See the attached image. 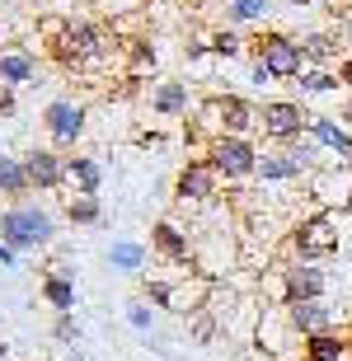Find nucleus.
Wrapping results in <instances>:
<instances>
[{"instance_id":"nucleus-19","label":"nucleus","mask_w":352,"mask_h":361,"mask_svg":"<svg viewBox=\"0 0 352 361\" xmlns=\"http://www.w3.org/2000/svg\"><path fill=\"white\" fill-rule=\"evenodd\" d=\"M28 192H33V183H28L24 155H0V197H10V202H24Z\"/></svg>"},{"instance_id":"nucleus-17","label":"nucleus","mask_w":352,"mask_h":361,"mask_svg":"<svg viewBox=\"0 0 352 361\" xmlns=\"http://www.w3.org/2000/svg\"><path fill=\"white\" fill-rule=\"evenodd\" d=\"M188 85L183 80H160L150 90V113H160V118H183L188 113Z\"/></svg>"},{"instance_id":"nucleus-28","label":"nucleus","mask_w":352,"mask_h":361,"mask_svg":"<svg viewBox=\"0 0 352 361\" xmlns=\"http://www.w3.org/2000/svg\"><path fill=\"white\" fill-rule=\"evenodd\" d=\"M286 155H291V160L301 164V174H305V169H315V164H320V146H315L310 136H296V141H291V146H282Z\"/></svg>"},{"instance_id":"nucleus-30","label":"nucleus","mask_w":352,"mask_h":361,"mask_svg":"<svg viewBox=\"0 0 352 361\" xmlns=\"http://www.w3.org/2000/svg\"><path fill=\"white\" fill-rule=\"evenodd\" d=\"M127 324H132V329H141V334H150V324H155L150 300H132V305H127Z\"/></svg>"},{"instance_id":"nucleus-32","label":"nucleus","mask_w":352,"mask_h":361,"mask_svg":"<svg viewBox=\"0 0 352 361\" xmlns=\"http://www.w3.org/2000/svg\"><path fill=\"white\" fill-rule=\"evenodd\" d=\"M132 66H136V71H146V66H155V52H150L146 42H136V52H132Z\"/></svg>"},{"instance_id":"nucleus-15","label":"nucleus","mask_w":352,"mask_h":361,"mask_svg":"<svg viewBox=\"0 0 352 361\" xmlns=\"http://www.w3.org/2000/svg\"><path fill=\"white\" fill-rule=\"evenodd\" d=\"M66 183L80 192V197H99L104 188V164L99 155H66Z\"/></svg>"},{"instance_id":"nucleus-39","label":"nucleus","mask_w":352,"mask_h":361,"mask_svg":"<svg viewBox=\"0 0 352 361\" xmlns=\"http://www.w3.org/2000/svg\"><path fill=\"white\" fill-rule=\"evenodd\" d=\"M291 5H296V10H301V5H310V0H291Z\"/></svg>"},{"instance_id":"nucleus-22","label":"nucleus","mask_w":352,"mask_h":361,"mask_svg":"<svg viewBox=\"0 0 352 361\" xmlns=\"http://www.w3.org/2000/svg\"><path fill=\"white\" fill-rule=\"evenodd\" d=\"M296 47H301V61H305V66L324 71L329 61H334V52H339V38H334V33H301Z\"/></svg>"},{"instance_id":"nucleus-1","label":"nucleus","mask_w":352,"mask_h":361,"mask_svg":"<svg viewBox=\"0 0 352 361\" xmlns=\"http://www.w3.org/2000/svg\"><path fill=\"white\" fill-rule=\"evenodd\" d=\"M56 235V221L47 207H33V202H10L0 212V244H10L14 254H38L47 249Z\"/></svg>"},{"instance_id":"nucleus-36","label":"nucleus","mask_w":352,"mask_h":361,"mask_svg":"<svg viewBox=\"0 0 352 361\" xmlns=\"http://www.w3.org/2000/svg\"><path fill=\"white\" fill-rule=\"evenodd\" d=\"M339 122H343V127H348V132H352V104L343 108V118H339Z\"/></svg>"},{"instance_id":"nucleus-37","label":"nucleus","mask_w":352,"mask_h":361,"mask_svg":"<svg viewBox=\"0 0 352 361\" xmlns=\"http://www.w3.org/2000/svg\"><path fill=\"white\" fill-rule=\"evenodd\" d=\"M61 361H90V357H85V352H75V348H71V352H66V357H61Z\"/></svg>"},{"instance_id":"nucleus-8","label":"nucleus","mask_w":352,"mask_h":361,"mask_svg":"<svg viewBox=\"0 0 352 361\" xmlns=\"http://www.w3.org/2000/svg\"><path fill=\"white\" fill-rule=\"evenodd\" d=\"M217 192H221V178H217V169H212L207 160H188L183 169H178L174 202H183V207H212Z\"/></svg>"},{"instance_id":"nucleus-31","label":"nucleus","mask_w":352,"mask_h":361,"mask_svg":"<svg viewBox=\"0 0 352 361\" xmlns=\"http://www.w3.org/2000/svg\"><path fill=\"white\" fill-rule=\"evenodd\" d=\"M52 338H56V343H75V338H80V324H75V314H56Z\"/></svg>"},{"instance_id":"nucleus-5","label":"nucleus","mask_w":352,"mask_h":361,"mask_svg":"<svg viewBox=\"0 0 352 361\" xmlns=\"http://www.w3.org/2000/svg\"><path fill=\"white\" fill-rule=\"evenodd\" d=\"M249 47H254V61L268 71L272 80H296L301 71H305V61H301V47H296V38H291V33L263 28V33H258Z\"/></svg>"},{"instance_id":"nucleus-9","label":"nucleus","mask_w":352,"mask_h":361,"mask_svg":"<svg viewBox=\"0 0 352 361\" xmlns=\"http://www.w3.org/2000/svg\"><path fill=\"white\" fill-rule=\"evenodd\" d=\"M85 113L75 99H52V104L42 108V127H47V141H52L56 150H66V146H75L85 136Z\"/></svg>"},{"instance_id":"nucleus-16","label":"nucleus","mask_w":352,"mask_h":361,"mask_svg":"<svg viewBox=\"0 0 352 361\" xmlns=\"http://www.w3.org/2000/svg\"><path fill=\"white\" fill-rule=\"evenodd\" d=\"M38 75V56L24 52V47H0V85L5 90H19Z\"/></svg>"},{"instance_id":"nucleus-24","label":"nucleus","mask_w":352,"mask_h":361,"mask_svg":"<svg viewBox=\"0 0 352 361\" xmlns=\"http://www.w3.org/2000/svg\"><path fill=\"white\" fill-rule=\"evenodd\" d=\"M109 268H118V272H141L146 268V249L136 240H113L109 244Z\"/></svg>"},{"instance_id":"nucleus-33","label":"nucleus","mask_w":352,"mask_h":361,"mask_svg":"<svg viewBox=\"0 0 352 361\" xmlns=\"http://www.w3.org/2000/svg\"><path fill=\"white\" fill-rule=\"evenodd\" d=\"M10 113H14V90L0 85V118H10Z\"/></svg>"},{"instance_id":"nucleus-11","label":"nucleus","mask_w":352,"mask_h":361,"mask_svg":"<svg viewBox=\"0 0 352 361\" xmlns=\"http://www.w3.org/2000/svg\"><path fill=\"white\" fill-rule=\"evenodd\" d=\"M329 295V272L320 263H291L282 272V300L286 305H301V300H320Z\"/></svg>"},{"instance_id":"nucleus-10","label":"nucleus","mask_w":352,"mask_h":361,"mask_svg":"<svg viewBox=\"0 0 352 361\" xmlns=\"http://www.w3.org/2000/svg\"><path fill=\"white\" fill-rule=\"evenodd\" d=\"M286 329L301 338H320V334H339V305L320 295V300H301V305H286Z\"/></svg>"},{"instance_id":"nucleus-21","label":"nucleus","mask_w":352,"mask_h":361,"mask_svg":"<svg viewBox=\"0 0 352 361\" xmlns=\"http://www.w3.org/2000/svg\"><path fill=\"white\" fill-rule=\"evenodd\" d=\"M42 300L56 310V314H71L75 310V281H71V272L52 268L47 277H42Z\"/></svg>"},{"instance_id":"nucleus-26","label":"nucleus","mask_w":352,"mask_h":361,"mask_svg":"<svg viewBox=\"0 0 352 361\" xmlns=\"http://www.w3.org/2000/svg\"><path fill=\"white\" fill-rule=\"evenodd\" d=\"M66 221L71 226H99V221H104V207H99V197H80V192H75V197L66 202Z\"/></svg>"},{"instance_id":"nucleus-3","label":"nucleus","mask_w":352,"mask_h":361,"mask_svg":"<svg viewBox=\"0 0 352 361\" xmlns=\"http://www.w3.org/2000/svg\"><path fill=\"white\" fill-rule=\"evenodd\" d=\"M339 240L343 235H339L329 212H315V216L291 226V254H296V263H324V258H334L339 254Z\"/></svg>"},{"instance_id":"nucleus-38","label":"nucleus","mask_w":352,"mask_h":361,"mask_svg":"<svg viewBox=\"0 0 352 361\" xmlns=\"http://www.w3.org/2000/svg\"><path fill=\"white\" fill-rule=\"evenodd\" d=\"M0 361H10V348H5V343H0Z\"/></svg>"},{"instance_id":"nucleus-34","label":"nucleus","mask_w":352,"mask_h":361,"mask_svg":"<svg viewBox=\"0 0 352 361\" xmlns=\"http://www.w3.org/2000/svg\"><path fill=\"white\" fill-rule=\"evenodd\" d=\"M0 268H19V254H14L10 244H0Z\"/></svg>"},{"instance_id":"nucleus-4","label":"nucleus","mask_w":352,"mask_h":361,"mask_svg":"<svg viewBox=\"0 0 352 361\" xmlns=\"http://www.w3.org/2000/svg\"><path fill=\"white\" fill-rule=\"evenodd\" d=\"M198 122H207L217 136H249L258 127L254 108L244 104L240 94H207L198 104Z\"/></svg>"},{"instance_id":"nucleus-7","label":"nucleus","mask_w":352,"mask_h":361,"mask_svg":"<svg viewBox=\"0 0 352 361\" xmlns=\"http://www.w3.org/2000/svg\"><path fill=\"white\" fill-rule=\"evenodd\" d=\"M254 118H258V132L268 136L272 146H291L296 136H305V108L296 104V99H268L263 108H254Z\"/></svg>"},{"instance_id":"nucleus-12","label":"nucleus","mask_w":352,"mask_h":361,"mask_svg":"<svg viewBox=\"0 0 352 361\" xmlns=\"http://www.w3.org/2000/svg\"><path fill=\"white\" fill-rule=\"evenodd\" d=\"M150 249L169 263V268H193V235L174 221H155L150 226Z\"/></svg>"},{"instance_id":"nucleus-29","label":"nucleus","mask_w":352,"mask_h":361,"mask_svg":"<svg viewBox=\"0 0 352 361\" xmlns=\"http://www.w3.org/2000/svg\"><path fill=\"white\" fill-rule=\"evenodd\" d=\"M212 52H217V56H240V52H244L240 33H235V28H221V33H212Z\"/></svg>"},{"instance_id":"nucleus-13","label":"nucleus","mask_w":352,"mask_h":361,"mask_svg":"<svg viewBox=\"0 0 352 361\" xmlns=\"http://www.w3.org/2000/svg\"><path fill=\"white\" fill-rule=\"evenodd\" d=\"M305 136H310L320 150H334L339 164H352V132L339 118H324V113H310L305 118Z\"/></svg>"},{"instance_id":"nucleus-14","label":"nucleus","mask_w":352,"mask_h":361,"mask_svg":"<svg viewBox=\"0 0 352 361\" xmlns=\"http://www.w3.org/2000/svg\"><path fill=\"white\" fill-rule=\"evenodd\" d=\"M24 169H28V183L47 188V192L66 183V155H56L52 146H33L24 155Z\"/></svg>"},{"instance_id":"nucleus-20","label":"nucleus","mask_w":352,"mask_h":361,"mask_svg":"<svg viewBox=\"0 0 352 361\" xmlns=\"http://www.w3.org/2000/svg\"><path fill=\"white\" fill-rule=\"evenodd\" d=\"M301 361H352V338L348 334L305 338V357H301Z\"/></svg>"},{"instance_id":"nucleus-18","label":"nucleus","mask_w":352,"mask_h":361,"mask_svg":"<svg viewBox=\"0 0 352 361\" xmlns=\"http://www.w3.org/2000/svg\"><path fill=\"white\" fill-rule=\"evenodd\" d=\"M254 178H263V183H291V178H301V164L291 160L282 146H277V150H258Z\"/></svg>"},{"instance_id":"nucleus-25","label":"nucleus","mask_w":352,"mask_h":361,"mask_svg":"<svg viewBox=\"0 0 352 361\" xmlns=\"http://www.w3.org/2000/svg\"><path fill=\"white\" fill-rule=\"evenodd\" d=\"M272 14V0H231L226 5V19L231 24H258V19H268Z\"/></svg>"},{"instance_id":"nucleus-35","label":"nucleus","mask_w":352,"mask_h":361,"mask_svg":"<svg viewBox=\"0 0 352 361\" xmlns=\"http://www.w3.org/2000/svg\"><path fill=\"white\" fill-rule=\"evenodd\" d=\"M339 85H348V90H352V61H343V66H339Z\"/></svg>"},{"instance_id":"nucleus-27","label":"nucleus","mask_w":352,"mask_h":361,"mask_svg":"<svg viewBox=\"0 0 352 361\" xmlns=\"http://www.w3.org/2000/svg\"><path fill=\"white\" fill-rule=\"evenodd\" d=\"M296 85H301V94H329V90H339V75H334V71L305 66V71L296 75Z\"/></svg>"},{"instance_id":"nucleus-6","label":"nucleus","mask_w":352,"mask_h":361,"mask_svg":"<svg viewBox=\"0 0 352 361\" xmlns=\"http://www.w3.org/2000/svg\"><path fill=\"white\" fill-rule=\"evenodd\" d=\"M202 160L217 169V178L240 183V178H254L258 150H254V141H249V136H212V146H207Z\"/></svg>"},{"instance_id":"nucleus-23","label":"nucleus","mask_w":352,"mask_h":361,"mask_svg":"<svg viewBox=\"0 0 352 361\" xmlns=\"http://www.w3.org/2000/svg\"><path fill=\"white\" fill-rule=\"evenodd\" d=\"M310 192L324 202V207H348V202H352V174H348V169H343V178L315 174V178H310Z\"/></svg>"},{"instance_id":"nucleus-2","label":"nucleus","mask_w":352,"mask_h":361,"mask_svg":"<svg viewBox=\"0 0 352 361\" xmlns=\"http://www.w3.org/2000/svg\"><path fill=\"white\" fill-rule=\"evenodd\" d=\"M56 33L52 52L66 61V66H85V61H104L109 52V38H104V28L90 24V19H71V24H47Z\"/></svg>"}]
</instances>
